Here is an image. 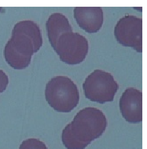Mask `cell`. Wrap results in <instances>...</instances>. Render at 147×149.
I'll use <instances>...</instances> for the list:
<instances>
[{
	"mask_svg": "<svg viewBox=\"0 0 147 149\" xmlns=\"http://www.w3.org/2000/svg\"><path fill=\"white\" fill-rule=\"evenodd\" d=\"M2 10V8H0V12H1Z\"/></svg>",
	"mask_w": 147,
	"mask_h": 149,
	"instance_id": "obj_12",
	"label": "cell"
},
{
	"mask_svg": "<svg viewBox=\"0 0 147 149\" xmlns=\"http://www.w3.org/2000/svg\"><path fill=\"white\" fill-rule=\"evenodd\" d=\"M107 119L95 107H86L75 115L62 132L61 139L67 149H85L106 131Z\"/></svg>",
	"mask_w": 147,
	"mask_h": 149,
	"instance_id": "obj_1",
	"label": "cell"
},
{
	"mask_svg": "<svg viewBox=\"0 0 147 149\" xmlns=\"http://www.w3.org/2000/svg\"><path fill=\"white\" fill-rule=\"evenodd\" d=\"M61 61L69 65L83 62L89 52L87 38L78 33H66L62 35L53 47Z\"/></svg>",
	"mask_w": 147,
	"mask_h": 149,
	"instance_id": "obj_5",
	"label": "cell"
},
{
	"mask_svg": "<svg viewBox=\"0 0 147 149\" xmlns=\"http://www.w3.org/2000/svg\"><path fill=\"white\" fill-rule=\"evenodd\" d=\"M42 43V33L37 23L22 20L14 25L11 39L6 45L22 57L32 60V55L40 50Z\"/></svg>",
	"mask_w": 147,
	"mask_h": 149,
	"instance_id": "obj_3",
	"label": "cell"
},
{
	"mask_svg": "<svg viewBox=\"0 0 147 149\" xmlns=\"http://www.w3.org/2000/svg\"><path fill=\"white\" fill-rule=\"evenodd\" d=\"M74 18L79 26L88 33H95L101 29L104 12L100 7H76Z\"/></svg>",
	"mask_w": 147,
	"mask_h": 149,
	"instance_id": "obj_8",
	"label": "cell"
},
{
	"mask_svg": "<svg viewBox=\"0 0 147 149\" xmlns=\"http://www.w3.org/2000/svg\"><path fill=\"white\" fill-rule=\"evenodd\" d=\"M122 116L128 122L137 123L142 120V94L135 88L126 89L120 99Z\"/></svg>",
	"mask_w": 147,
	"mask_h": 149,
	"instance_id": "obj_7",
	"label": "cell"
},
{
	"mask_svg": "<svg viewBox=\"0 0 147 149\" xmlns=\"http://www.w3.org/2000/svg\"><path fill=\"white\" fill-rule=\"evenodd\" d=\"M9 84V78L3 70H0V94L3 93Z\"/></svg>",
	"mask_w": 147,
	"mask_h": 149,
	"instance_id": "obj_11",
	"label": "cell"
},
{
	"mask_svg": "<svg viewBox=\"0 0 147 149\" xmlns=\"http://www.w3.org/2000/svg\"><path fill=\"white\" fill-rule=\"evenodd\" d=\"M19 149H48V148L41 140L36 138H29L22 142Z\"/></svg>",
	"mask_w": 147,
	"mask_h": 149,
	"instance_id": "obj_10",
	"label": "cell"
},
{
	"mask_svg": "<svg viewBox=\"0 0 147 149\" xmlns=\"http://www.w3.org/2000/svg\"><path fill=\"white\" fill-rule=\"evenodd\" d=\"M83 88L87 99L104 104L114 101L119 85L109 72L95 70L87 76Z\"/></svg>",
	"mask_w": 147,
	"mask_h": 149,
	"instance_id": "obj_4",
	"label": "cell"
},
{
	"mask_svg": "<svg viewBox=\"0 0 147 149\" xmlns=\"http://www.w3.org/2000/svg\"><path fill=\"white\" fill-rule=\"evenodd\" d=\"M46 27L49 42L52 48L63 34L72 32V26L68 18L61 13L51 14L46 21Z\"/></svg>",
	"mask_w": 147,
	"mask_h": 149,
	"instance_id": "obj_9",
	"label": "cell"
},
{
	"mask_svg": "<svg viewBox=\"0 0 147 149\" xmlns=\"http://www.w3.org/2000/svg\"><path fill=\"white\" fill-rule=\"evenodd\" d=\"M116 41L124 47L133 48L137 52L142 51V20L133 15L122 17L114 28Z\"/></svg>",
	"mask_w": 147,
	"mask_h": 149,
	"instance_id": "obj_6",
	"label": "cell"
},
{
	"mask_svg": "<svg viewBox=\"0 0 147 149\" xmlns=\"http://www.w3.org/2000/svg\"><path fill=\"white\" fill-rule=\"evenodd\" d=\"M45 98L48 105L58 112H71L79 102L77 86L71 78L58 76L51 78L46 85Z\"/></svg>",
	"mask_w": 147,
	"mask_h": 149,
	"instance_id": "obj_2",
	"label": "cell"
}]
</instances>
